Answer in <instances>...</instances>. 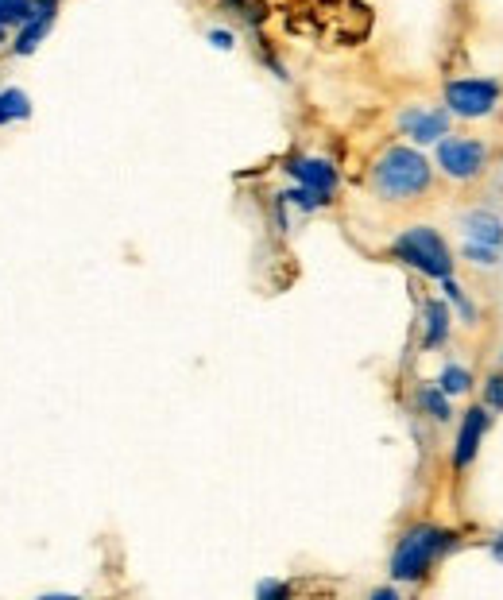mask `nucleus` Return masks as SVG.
Instances as JSON below:
<instances>
[{"label": "nucleus", "mask_w": 503, "mask_h": 600, "mask_svg": "<svg viewBox=\"0 0 503 600\" xmlns=\"http://www.w3.org/2000/svg\"><path fill=\"white\" fill-rule=\"evenodd\" d=\"M430 159L415 148H387L372 167V190L384 202H415L430 190Z\"/></svg>", "instance_id": "f257e3e1"}, {"label": "nucleus", "mask_w": 503, "mask_h": 600, "mask_svg": "<svg viewBox=\"0 0 503 600\" xmlns=\"http://www.w3.org/2000/svg\"><path fill=\"white\" fill-rule=\"evenodd\" d=\"M438 167L453 182L476 179L488 167V144L473 136H442L438 140Z\"/></svg>", "instance_id": "39448f33"}, {"label": "nucleus", "mask_w": 503, "mask_h": 600, "mask_svg": "<svg viewBox=\"0 0 503 600\" xmlns=\"http://www.w3.org/2000/svg\"><path fill=\"white\" fill-rule=\"evenodd\" d=\"M31 117V97L24 90H0V124Z\"/></svg>", "instance_id": "f8f14e48"}, {"label": "nucleus", "mask_w": 503, "mask_h": 600, "mask_svg": "<svg viewBox=\"0 0 503 600\" xmlns=\"http://www.w3.org/2000/svg\"><path fill=\"white\" fill-rule=\"evenodd\" d=\"M256 593H260V597H283V593H287V585H279V581H264Z\"/></svg>", "instance_id": "aec40b11"}, {"label": "nucleus", "mask_w": 503, "mask_h": 600, "mask_svg": "<svg viewBox=\"0 0 503 600\" xmlns=\"http://www.w3.org/2000/svg\"><path fill=\"white\" fill-rule=\"evenodd\" d=\"M438 388L453 399V395H465V391L473 388V372L469 368H461V364H449L442 368V376H438Z\"/></svg>", "instance_id": "ddd939ff"}, {"label": "nucleus", "mask_w": 503, "mask_h": 600, "mask_svg": "<svg viewBox=\"0 0 503 600\" xmlns=\"http://www.w3.org/2000/svg\"><path fill=\"white\" fill-rule=\"evenodd\" d=\"M391 597H399L395 589H376V600H391Z\"/></svg>", "instance_id": "412c9836"}, {"label": "nucleus", "mask_w": 503, "mask_h": 600, "mask_svg": "<svg viewBox=\"0 0 503 600\" xmlns=\"http://www.w3.org/2000/svg\"><path fill=\"white\" fill-rule=\"evenodd\" d=\"M465 260L476 264V268H492V264H496V248H492V244H476V240H469V244H465Z\"/></svg>", "instance_id": "f3484780"}, {"label": "nucleus", "mask_w": 503, "mask_h": 600, "mask_svg": "<svg viewBox=\"0 0 503 600\" xmlns=\"http://www.w3.org/2000/svg\"><path fill=\"white\" fill-rule=\"evenodd\" d=\"M4 39H8V28H0V47H4Z\"/></svg>", "instance_id": "5701e85b"}, {"label": "nucleus", "mask_w": 503, "mask_h": 600, "mask_svg": "<svg viewBox=\"0 0 503 600\" xmlns=\"http://www.w3.org/2000/svg\"><path fill=\"white\" fill-rule=\"evenodd\" d=\"M442 291H445V299H449L453 306H457V310H461V318H465V322L473 326V322H476V310H473V302L465 299L461 283H453V275H445V279H442Z\"/></svg>", "instance_id": "2eb2a0df"}, {"label": "nucleus", "mask_w": 503, "mask_h": 600, "mask_svg": "<svg viewBox=\"0 0 503 600\" xmlns=\"http://www.w3.org/2000/svg\"><path fill=\"white\" fill-rule=\"evenodd\" d=\"M399 128L415 144H438L442 136H449V109H407L399 117Z\"/></svg>", "instance_id": "423d86ee"}, {"label": "nucleus", "mask_w": 503, "mask_h": 600, "mask_svg": "<svg viewBox=\"0 0 503 600\" xmlns=\"http://www.w3.org/2000/svg\"><path fill=\"white\" fill-rule=\"evenodd\" d=\"M488 407H473V411H465V422H461V434H457V446H453V465L457 469H465V465H473L476 450H480V442H484V434H488Z\"/></svg>", "instance_id": "0eeeda50"}, {"label": "nucleus", "mask_w": 503, "mask_h": 600, "mask_svg": "<svg viewBox=\"0 0 503 600\" xmlns=\"http://www.w3.org/2000/svg\"><path fill=\"white\" fill-rule=\"evenodd\" d=\"M492 554H496V558H500V562H503V535H500V539H496V542H492Z\"/></svg>", "instance_id": "4be33fe9"}, {"label": "nucleus", "mask_w": 503, "mask_h": 600, "mask_svg": "<svg viewBox=\"0 0 503 600\" xmlns=\"http://www.w3.org/2000/svg\"><path fill=\"white\" fill-rule=\"evenodd\" d=\"M484 407H492V411H503V372L488 376V384H484Z\"/></svg>", "instance_id": "a211bd4d"}, {"label": "nucleus", "mask_w": 503, "mask_h": 600, "mask_svg": "<svg viewBox=\"0 0 503 600\" xmlns=\"http://www.w3.org/2000/svg\"><path fill=\"white\" fill-rule=\"evenodd\" d=\"M422 407L430 411V419H438V422H445L449 419V395H445L442 388H422Z\"/></svg>", "instance_id": "dca6fc26"}, {"label": "nucleus", "mask_w": 503, "mask_h": 600, "mask_svg": "<svg viewBox=\"0 0 503 600\" xmlns=\"http://www.w3.org/2000/svg\"><path fill=\"white\" fill-rule=\"evenodd\" d=\"M422 318H426V337H422L426 349L442 345L445 337H449V306H445V302H426Z\"/></svg>", "instance_id": "9b49d317"}, {"label": "nucleus", "mask_w": 503, "mask_h": 600, "mask_svg": "<svg viewBox=\"0 0 503 600\" xmlns=\"http://www.w3.org/2000/svg\"><path fill=\"white\" fill-rule=\"evenodd\" d=\"M500 105V86L492 78H457L445 86V109L449 117L461 120H480L496 113Z\"/></svg>", "instance_id": "20e7f679"}, {"label": "nucleus", "mask_w": 503, "mask_h": 600, "mask_svg": "<svg viewBox=\"0 0 503 600\" xmlns=\"http://www.w3.org/2000/svg\"><path fill=\"white\" fill-rule=\"evenodd\" d=\"M453 542V535H445L438 527H411L399 546H395V554H391V577L395 581H418L422 573L434 566V558L442 554L445 546Z\"/></svg>", "instance_id": "f03ea898"}, {"label": "nucleus", "mask_w": 503, "mask_h": 600, "mask_svg": "<svg viewBox=\"0 0 503 600\" xmlns=\"http://www.w3.org/2000/svg\"><path fill=\"white\" fill-rule=\"evenodd\" d=\"M35 16V0H0V28H20Z\"/></svg>", "instance_id": "4468645a"}, {"label": "nucleus", "mask_w": 503, "mask_h": 600, "mask_svg": "<svg viewBox=\"0 0 503 600\" xmlns=\"http://www.w3.org/2000/svg\"><path fill=\"white\" fill-rule=\"evenodd\" d=\"M461 229H465V237L476 240V244H492V248L503 244V221L488 210L465 213V217H461Z\"/></svg>", "instance_id": "9d476101"}, {"label": "nucleus", "mask_w": 503, "mask_h": 600, "mask_svg": "<svg viewBox=\"0 0 503 600\" xmlns=\"http://www.w3.org/2000/svg\"><path fill=\"white\" fill-rule=\"evenodd\" d=\"M55 12H59V0H35V16L16 31V55H31L43 43V35L55 24Z\"/></svg>", "instance_id": "1a4fd4ad"}, {"label": "nucleus", "mask_w": 503, "mask_h": 600, "mask_svg": "<svg viewBox=\"0 0 503 600\" xmlns=\"http://www.w3.org/2000/svg\"><path fill=\"white\" fill-rule=\"evenodd\" d=\"M209 43H213L217 51H233L237 39H233V31H209Z\"/></svg>", "instance_id": "6ab92c4d"}, {"label": "nucleus", "mask_w": 503, "mask_h": 600, "mask_svg": "<svg viewBox=\"0 0 503 600\" xmlns=\"http://www.w3.org/2000/svg\"><path fill=\"white\" fill-rule=\"evenodd\" d=\"M391 248H395V256H399L403 264H411V268L430 275V279H445V275L453 271V252H449V244L442 240V233L430 229V225L407 229Z\"/></svg>", "instance_id": "7ed1b4c3"}, {"label": "nucleus", "mask_w": 503, "mask_h": 600, "mask_svg": "<svg viewBox=\"0 0 503 600\" xmlns=\"http://www.w3.org/2000/svg\"><path fill=\"white\" fill-rule=\"evenodd\" d=\"M287 171L298 179V186H306V190H314L318 198H326L337 190V171L329 167L326 159H291L287 163Z\"/></svg>", "instance_id": "6e6552de"}]
</instances>
